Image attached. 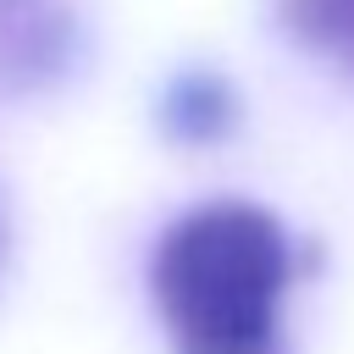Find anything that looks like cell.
<instances>
[{"mask_svg": "<svg viewBox=\"0 0 354 354\" xmlns=\"http://www.w3.org/2000/svg\"><path fill=\"white\" fill-rule=\"evenodd\" d=\"M160 122L177 144H216V138L232 133L238 100L216 72H183L160 100Z\"/></svg>", "mask_w": 354, "mask_h": 354, "instance_id": "3", "label": "cell"}, {"mask_svg": "<svg viewBox=\"0 0 354 354\" xmlns=\"http://www.w3.org/2000/svg\"><path fill=\"white\" fill-rule=\"evenodd\" d=\"M293 266V238L249 199H210L177 216L149 260L171 354H282Z\"/></svg>", "mask_w": 354, "mask_h": 354, "instance_id": "1", "label": "cell"}, {"mask_svg": "<svg viewBox=\"0 0 354 354\" xmlns=\"http://www.w3.org/2000/svg\"><path fill=\"white\" fill-rule=\"evenodd\" d=\"M288 39L354 77V0H277Z\"/></svg>", "mask_w": 354, "mask_h": 354, "instance_id": "4", "label": "cell"}, {"mask_svg": "<svg viewBox=\"0 0 354 354\" xmlns=\"http://www.w3.org/2000/svg\"><path fill=\"white\" fill-rule=\"evenodd\" d=\"M77 61L72 0H0V94L55 88Z\"/></svg>", "mask_w": 354, "mask_h": 354, "instance_id": "2", "label": "cell"}]
</instances>
